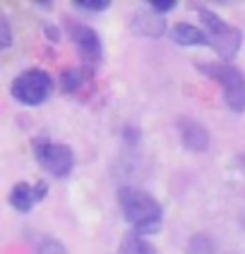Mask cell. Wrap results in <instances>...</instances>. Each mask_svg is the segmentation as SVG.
<instances>
[{"instance_id": "6da1fadb", "label": "cell", "mask_w": 245, "mask_h": 254, "mask_svg": "<svg viewBox=\"0 0 245 254\" xmlns=\"http://www.w3.org/2000/svg\"><path fill=\"white\" fill-rule=\"evenodd\" d=\"M118 201L125 213V221L132 226V233H140V235L159 233V228L163 223V209L149 192H144L140 187H120Z\"/></svg>"}, {"instance_id": "7a4b0ae2", "label": "cell", "mask_w": 245, "mask_h": 254, "mask_svg": "<svg viewBox=\"0 0 245 254\" xmlns=\"http://www.w3.org/2000/svg\"><path fill=\"white\" fill-rule=\"evenodd\" d=\"M202 22H204V29H207V39H209V46H214V51L219 53V58L224 60H233L238 48H241V41H243V31L238 27H231L229 22H224L216 12H212L209 7H197Z\"/></svg>"}, {"instance_id": "3957f363", "label": "cell", "mask_w": 245, "mask_h": 254, "mask_svg": "<svg viewBox=\"0 0 245 254\" xmlns=\"http://www.w3.org/2000/svg\"><path fill=\"white\" fill-rule=\"evenodd\" d=\"M200 70L216 79L224 89V99L233 113H243L245 111V77L231 63H202Z\"/></svg>"}, {"instance_id": "277c9868", "label": "cell", "mask_w": 245, "mask_h": 254, "mask_svg": "<svg viewBox=\"0 0 245 254\" xmlns=\"http://www.w3.org/2000/svg\"><path fill=\"white\" fill-rule=\"evenodd\" d=\"M10 91H12L14 99L24 106H41L43 101L53 94V79L46 70L31 67V70H24L22 74L14 77Z\"/></svg>"}, {"instance_id": "5b68a950", "label": "cell", "mask_w": 245, "mask_h": 254, "mask_svg": "<svg viewBox=\"0 0 245 254\" xmlns=\"http://www.w3.org/2000/svg\"><path fill=\"white\" fill-rule=\"evenodd\" d=\"M34 154H36V161L56 178H68L75 168V154L70 146L56 144L48 137H39L34 141Z\"/></svg>"}, {"instance_id": "8992f818", "label": "cell", "mask_w": 245, "mask_h": 254, "mask_svg": "<svg viewBox=\"0 0 245 254\" xmlns=\"http://www.w3.org/2000/svg\"><path fill=\"white\" fill-rule=\"evenodd\" d=\"M68 34H70V39L75 41V46H77V51H80V56H82L86 65H99L101 56H103L99 34L91 27L72 22V19H68Z\"/></svg>"}, {"instance_id": "52a82bcc", "label": "cell", "mask_w": 245, "mask_h": 254, "mask_svg": "<svg viewBox=\"0 0 245 254\" xmlns=\"http://www.w3.org/2000/svg\"><path fill=\"white\" fill-rule=\"evenodd\" d=\"M48 194V183L41 180L36 185H29V183H17L10 190V204L19 213H29L34 209V204L43 201V197Z\"/></svg>"}, {"instance_id": "ba28073f", "label": "cell", "mask_w": 245, "mask_h": 254, "mask_svg": "<svg viewBox=\"0 0 245 254\" xmlns=\"http://www.w3.org/2000/svg\"><path fill=\"white\" fill-rule=\"evenodd\" d=\"M178 134H180V141H183V146L190 149V151H207V146H209V132H207V127L197 123V120H192V118H178Z\"/></svg>"}, {"instance_id": "9c48e42d", "label": "cell", "mask_w": 245, "mask_h": 254, "mask_svg": "<svg viewBox=\"0 0 245 254\" xmlns=\"http://www.w3.org/2000/svg\"><path fill=\"white\" fill-rule=\"evenodd\" d=\"M132 29H135L137 34H142V36H161L163 29H166V22H163L161 14L154 12V10L149 7V10L135 12V17H132Z\"/></svg>"}, {"instance_id": "30bf717a", "label": "cell", "mask_w": 245, "mask_h": 254, "mask_svg": "<svg viewBox=\"0 0 245 254\" xmlns=\"http://www.w3.org/2000/svg\"><path fill=\"white\" fill-rule=\"evenodd\" d=\"M89 79H91V70H86V67H68V70L60 74V89H63L65 94H75V91H80Z\"/></svg>"}, {"instance_id": "8fae6325", "label": "cell", "mask_w": 245, "mask_h": 254, "mask_svg": "<svg viewBox=\"0 0 245 254\" xmlns=\"http://www.w3.org/2000/svg\"><path fill=\"white\" fill-rule=\"evenodd\" d=\"M173 39L178 46H209L207 34L200 27H192V24H178L173 29Z\"/></svg>"}, {"instance_id": "7c38bea8", "label": "cell", "mask_w": 245, "mask_h": 254, "mask_svg": "<svg viewBox=\"0 0 245 254\" xmlns=\"http://www.w3.org/2000/svg\"><path fill=\"white\" fill-rule=\"evenodd\" d=\"M118 254H157L154 245L144 240V235L140 233H128L123 242H120V250Z\"/></svg>"}, {"instance_id": "4fadbf2b", "label": "cell", "mask_w": 245, "mask_h": 254, "mask_svg": "<svg viewBox=\"0 0 245 254\" xmlns=\"http://www.w3.org/2000/svg\"><path fill=\"white\" fill-rule=\"evenodd\" d=\"M187 254H214V242L209 240L204 233L195 235L187 245Z\"/></svg>"}, {"instance_id": "5bb4252c", "label": "cell", "mask_w": 245, "mask_h": 254, "mask_svg": "<svg viewBox=\"0 0 245 254\" xmlns=\"http://www.w3.org/2000/svg\"><path fill=\"white\" fill-rule=\"evenodd\" d=\"M36 254H68V250H65V245L58 240H43L41 245H39V250H36Z\"/></svg>"}, {"instance_id": "9a60e30c", "label": "cell", "mask_w": 245, "mask_h": 254, "mask_svg": "<svg viewBox=\"0 0 245 254\" xmlns=\"http://www.w3.org/2000/svg\"><path fill=\"white\" fill-rule=\"evenodd\" d=\"M111 5V0H77V7L82 10H91V12H101Z\"/></svg>"}, {"instance_id": "2e32d148", "label": "cell", "mask_w": 245, "mask_h": 254, "mask_svg": "<svg viewBox=\"0 0 245 254\" xmlns=\"http://www.w3.org/2000/svg\"><path fill=\"white\" fill-rule=\"evenodd\" d=\"M0 46L2 48H7L10 43H12V34H10V22H7V17H0Z\"/></svg>"}, {"instance_id": "e0dca14e", "label": "cell", "mask_w": 245, "mask_h": 254, "mask_svg": "<svg viewBox=\"0 0 245 254\" xmlns=\"http://www.w3.org/2000/svg\"><path fill=\"white\" fill-rule=\"evenodd\" d=\"M149 7L154 10V12H168V10H173L175 7V2L173 0H154V2H149Z\"/></svg>"}, {"instance_id": "ac0fdd59", "label": "cell", "mask_w": 245, "mask_h": 254, "mask_svg": "<svg viewBox=\"0 0 245 254\" xmlns=\"http://www.w3.org/2000/svg\"><path fill=\"white\" fill-rule=\"evenodd\" d=\"M46 34H48V36L53 39V43H58V31H56L53 27H48V29H46Z\"/></svg>"}]
</instances>
